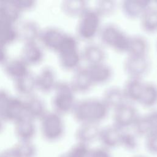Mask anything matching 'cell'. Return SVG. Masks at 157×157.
<instances>
[{
  "label": "cell",
  "mask_w": 157,
  "mask_h": 157,
  "mask_svg": "<svg viewBox=\"0 0 157 157\" xmlns=\"http://www.w3.org/2000/svg\"><path fill=\"white\" fill-rule=\"evenodd\" d=\"M109 111L101 98H87L77 101L72 113L79 124H99L107 117Z\"/></svg>",
  "instance_id": "cell-1"
},
{
  "label": "cell",
  "mask_w": 157,
  "mask_h": 157,
  "mask_svg": "<svg viewBox=\"0 0 157 157\" xmlns=\"http://www.w3.org/2000/svg\"><path fill=\"white\" fill-rule=\"evenodd\" d=\"M98 36L103 45L118 53H126L130 36L117 25L108 23L102 26Z\"/></svg>",
  "instance_id": "cell-2"
},
{
  "label": "cell",
  "mask_w": 157,
  "mask_h": 157,
  "mask_svg": "<svg viewBox=\"0 0 157 157\" xmlns=\"http://www.w3.org/2000/svg\"><path fill=\"white\" fill-rule=\"evenodd\" d=\"M78 18L76 33L78 39L89 42L99 35L102 18L94 8L88 7Z\"/></svg>",
  "instance_id": "cell-3"
},
{
  "label": "cell",
  "mask_w": 157,
  "mask_h": 157,
  "mask_svg": "<svg viewBox=\"0 0 157 157\" xmlns=\"http://www.w3.org/2000/svg\"><path fill=\"white\" fill-rule=\"evenodd\" d=\"M55 90V94L53 99V104L55 112L59 115L72 113L77 101L75 98V93L70 83H57Z\"/></svg>",
  "instance_id": "cell-4"
},
{
  "label": "cell",
  "mask_w": 157,
  "mask_h": 157,
  "mask_svg": "<svg viewBox=\"0 0 157 157\" xmlns=\"http://www.w3.org/2000/svg\"><path fill=\"white\" fill-rule=\"evenodd\" d=\"M41 131L47 140L55 142L59 140L65 131L64 123L61 115L56 112L45 114L42 120Z\"/></svg>",
  "instance_id": "cell-5"
},
{
  "label": "cell",
  "mask_w": 157,
  "mask_h": 157,
  "mask_svg": "<svg viewBox=\"0 0 157 157\" xmlns=\"http://www.w3.org/2000/svg\"><path fill=\"white\" fill-rule=\"evenodd\" d=\"M113 110V124L121 130H127L132 127L139 116L136 107L128 102H124Z\"/></svg>",
  "instance_id": "cell-6"
},
{
  "label": "cell",
  "mask_w": 157,
  "mask_h": 157,
  "mask_svg": "<svg viewBox=\"0 0 157 157\" xmlns=\"http://www.w3.org/2000/svg\"><path fill=\"white\" fill-rule=\"evenodd\" d=\"M150 67L147 57H133L128 56L123 63V69L129 78H140L148 72Z\"/></svg>",
  "instance_id": "cell-7"
},
{
  "label": "cell",
  "mask_w": 157,
  "mask_h": 157,
  "mask_svg": "<svg viewBox=\"0 0 157 157\" xmlns=\"http://www.w3.org/2000/svg\"><path fill=\"white\" fill-rule=\"evenodd\" d=\"M61 67L67 70L75 71L81 67L82 61L81 50L78 45H71L62 48L58 52Z\"/></svg>",
  "instance_id": "cell-8"
},
{
  "label": "cell",
  "mask_w": 157,
  "mask_h": 157,
  "mask_svg": "<svg viewBox=\"0 0 157 157\" xmlns=\"http://www.w3.org/2000/svg\"><path fill=\"white\" fill-rule=\"evenodd\" d=\"M123 131L113 124L101 128L98 140L102 147L109 150L120 147Z\"/></svg>",
  "instance_id": "cell-9"
},
{
  "label": "cell",
  "mask_w": 157,
  "mask_h": 157,
  "mask_svg": "<svg viewBox=\"0 0 157 157\" xmlns=\"http://www.w3.org/2000/svg\"><path fill=\"white\" fill-rule=\"evenodd\" d=\"M86 67L94 85L106 83L112 77L113 70L105 62L88 65Z\"/></svg>",
  "instance_id": "cell-10"
},
{
  "label": "cell",
  "mask_w": 157,
  "mask_h": 157,
  "mask_svg": "<svg viewBox=\"0 0 157 157\" xmlns=\"http://www.w3.org/2000/svg\"><path fill=\"white\" fill-rule=\"evenodd\" d=\"M82 61L86 66L105 62L106 53L102 45L96 43H88L81 50Z\"/></svg>",
  "instance_id": "cell-11"
},
{
  "label": "cell",
  "mask_w": 157,
  "mask_h": 157,
  "mask_svg": "<svg viewBox=\"0 0 157 157\" xmlns=\"http://www.w3.org/2000/svg\"><path fill=\"white\" fill-rule=\"evenodd\" d=\"M75 93H85L94 86L88 75L86 66H81L74 72L69 83Z\"/></svg>",
  "instance_id": "cell-12"
},
{
  "label": "cell",
  "mask_w": 157,
  "mask_h": 157,
  "mask_svg": "<svg viewBox=\"0 0 157 157\" xmlns=\"http://www.w3.org/2000/svg\"><path fill=\"white\" fill-rule=\"evenodd\" d=\"M150 1L145 0H124L121 3L123 14L129 19L140 18L150 6Z\"/></svg>",
  "instance_id": "cell-13"
},
{
  "label": "cell",
  "mask_w": 157,
  "mask_h": 157,
  "mask_svg": "<svg viewBox=\"0 0 157 157\" xmlns=\"http://www.w3.org/2000/svg\"><path fill=\"white\" fill-rule=\"evenodd\" d=\"M145 82L140 78H128L122 88L125 99L130 103L139 102Z\"/></svg>",
  "instance_id": "cell-14"
},
{
  "label": "cell",
  "mask_w": 157,
  "mask_h": 157,
  "mask_svg": "<svg viewBox=\"0 0 157 157\" xmlns=\"http://www.w3.org/2000/svg\"><path fill=\"white\" fill-rule=\"evenodd\" d=\"M100 130L101 128L97 124H80L75 131L77 142L89 145L96 140H98Z\"/></svg>",
  "instance_id": "cell-15"
},
{
  "label": "cell",
  "mask_w": 157,
  "mask_h": 157,
  "mask_svg": "<svg viewBox=\"0 0 157 157\" xmlns=\"http://www.w3.org/2000/svg\"><path fill=\"white\" fill-rule=\"evenodd\" d=\"M149 44L147 39L142 35L130 36L126 53L133 57H147Z\"/></svg>",
  "instance_id": "cell-16"
},
{
  "label": "cell",
  "mask_w": 157,
  "mask_h": 157,
  "mask_svg": "<svg viewBox=\"0 0 157 157\" xmlns=\"http://www.w3.org/2000/svg\"><path fill=\"white\" fill-rule=\"evenodd\" d=\"M101 99L109 110H114L127 102L122 88L117 86H112L105 90Z\"/></svg>",
  "instance_id": "cell-17"
},
{
  "label": "cell",
  "mask_w": 157,
  "mask_h": 157,
  "mask_svg": "<svg viewBox=\"0 0 157 157\" xmlns=\"http://www.w3.org/2000/svg\"><path fill=\"white\" fill-rule=\"evenodd\" d=\"M15 132L20 141H31L36 132L32 118L23 116L17 120Z\"/></svg>",
  "instance_id": "cell-18"
},
{
  "label": "cell",
  "mask_w": 157,
  "mask_h": 157,
  "mask_svg": "<svg viewBox=\"0 0 157 157\" xmlns=\"http://www.w3.org/2000/svg\"><path fill=\"white\" fill-rule=\"evenodd\" d=\"M142 29L148 34L157 33V9L150 6L139 18Z\"/></svg>",
  "instance_id": "cell-19"
},
{
  "label": "cell",
  "mask_w": 157,
  "mask_h": 157,
  "mask_svg": "<svg viewBox=\"0 0 157 157\" xmlns=\"http://www.w3.org/2000/svg\"><path fill=\"white\" fill-rule=\"evenodd\" d=\"M65 33L55 28L46 29L42 35V39L45 45L50 49L57 50Z\"/></svg>",
  "instance_id": "cell-20"
},
{
  "label": "cell",
  "mask_w": 157,
  "mask_h": 157,
  "mask_svg": "<svg viewBox=\"0 0 157 157\" xmlns=\"http://www.w3.org/2000/svg\"><path fill=\"white\" fill-rule=\"evenodd\" d=\"M139 103L147 108L152 107L157 104V85L155 83L145 82Z\"/></svg>",
  "instance_id": "cell-21"
},
{
  "label": "cell",
  "mask_w": 157,
  "mask_h": 157,
  "mask_svg": "<svg viewBox=\"0 0 157 157\" xmlns=\"http://www.w3.org/2000/svg\"><path fill=\"white\" fill-rule=\"evenodd\" d=\"M87 2L83 0L64 1L61 4L63 12L71 17H78L88 8Z\"/></svg>",
  "instance_id": "cell-22"
},
{
  "label": "cell",
  "mask_w": 157,
  "mask_h": 157,
  "mask_svg": "<svg viewBox=\"0 0 157 157\" xmlns=\"http://www.w3.org/2000/svg\"><path fill=\"white\" fill-rule=\"evenodd\" d=\"M37 83L43 91H48L55 89L57 82L54 71L50 68H45L42 73L39 75L37 79Z\"/></svg>",
  "instance_id": "cell-23"
},
{
  "label": "cell",
  "mask_w": 157,
  "mask_h": 157,
  "mask_svg": "<svg viewBox=\"0 0 157 157\" xmlns=\"http://www.w3.org/2000/svg\"><path fill=\"white\" fill-rule=\"evenodd\" d=\"M132 128L134 132L137 136L145 137L153 132L151 123L147 114L142 115H139Z\"/></svg>",
  "instance_id": "cell-24"
},
{
  "label": "cell",
  "mask_w": 157,
  "mask_h": 157,
  "mask_svg": "<svg viewBox=\"0 0 157 157\" xmlns=\"http://www.w3.org/2000/svg\"><path fill=\"white\" fill-rule=\"evenodd\" d=\"M18 157H36L37 148L31 141H20L13 147Z\"/></svg>",
  "instance_id": "cell-25"
},
{
  "label": "cell",
  "mask_w": 157,
  "mask_h": 157,
  "mask_svg": "<svg viewBox=\"0 0 157 157\" xmlns=\"http://www.w3.org/2000/svg\"><path fill=\"white\" fill-rule=\"evenodd\" d=\"M137 137L134 131L123 130L121 137L120 147L131 151L136 150L138 147Z\"/></svg>",
  "instance_id": "cell-26"
},
{
  "label": "cell",
  "mask_w": 157,
  "mask_h": 157,
  "mask_svg": "<svg viewBox=\"0 0 157 157\" xmlns=\"http://www.w3.org/2000/svg\"><path fill=\"white\" fill-rule=\"evenodd\" d=\"M117 8L116 2L112 0H101L97 2L94 8L101 18L112 15Z\"/></svg>",
  "instance_id": "cell-27"
},
{
  "label": "cell",
  "mask_w": 157,
  "mask_h": 157,
  "mask_svg": "<svg viewBox=\"0 0 157 157\" xmlns=\"http://www.w3.org/2000/svg\"><path fill=\"white\" fill-rule=\"evenodd\" d=\"M15 36V32L10 22L0 18V45L10 41Z\"/></svg>",
  "instance_id": "cell-28"
},
{
  "label": "cell",
  "mask_w": 157,
  "mask_h": 157,
  "mask_svg": "<svg viewBox=\"0 0 157 157\" xmlns=\"http://www.w3.org/2000/svg\"><path fill=\"white\" fill-rule=\"evenodd\" d=\"M24 58L29 62L36 63L40 59L42 53L40 48L35 44L29 42L24 48Z\"/></svg>",
  "instance_id": "cell-29"
},
{
  "label": "cell",
  "mask_w": 157,
  "mask_h": 157,
  "mask_svg": "<svg viewBox=\"0 0 157 157\" xmlns=\"http://www.w3.org/2000/svg\"><path fill=\"white\" fill-rule=\"evenodd\" d=\"M7 72L18 78L26 75V67L25 64L21 61L14 60L9 63L7 66Z\"/></svg>",
  "instance_id": "cell-30"
},
{
  "label": "cell",
  "mask_w": 157,
  "mask_h": 157,
  "mask_svg": "<svg viewBox=\"0 0 157 157\" xmlns=\"http://www.w3.org/2000/svg\"><path fill=\"white\" fill-rule=\"evenodd\" d=\"M91 148L85 144L77 142L67 151L69 157H88Z\"/></svg>",
  "instance_id": "cell-31"
},
{
  "label": "cell",
  "mask_w": 157,
  "mask_h": 157,
  "mask_svg": "<svg viewBox=\"0 0 157 157\" xmlns=\"http://www.w3.org/2000/svg\"><path fill=\"white\" fill-rule=\"evenodd\" d=\"M145 147L147 151L157 155V132H152L145 137Z\"/></svg>",
  "instance_id": "cell-32"
},
{
  "label": "cell",
  "mask_w": 157,
  "mask_h": 157,
  "mask_svg": "<svg viewBox=\"0 0 157 157\" xmlns=\"http://www.w3.org/2000/svg\"><path fill=\"white\" fill-rule=\"evenodd\" d=\"M18 89L23 93L30 92L34 85V80L27 74L19 78L18 80Z\"/></svg>",
  "instance_id": "cell-33"
},
{
  "label": "cell",
  "mask_w": 157,
  "mask_h": 157,
  "mask_svg": "<svg viewBox=\"0 0 157 157\" xmlns=\"http://www.w3.org/2000/svg\"><path fill=\"white\" fill-rule=\"evenodd\" d=\"M25 109L31 115H39L41 113L44 115L43 113L44 111V104L37 99H33L29 101L28 105L25 106Z\"/></svg>",
  "instance_id": "cell-34"
},
{
  "label": "cell",
  "mask_w": 157,
  "mask_h": 157,
  "mask_svg": "<svg viewBox=\"0 0 157 157\" xmlns=\"http://www.w3.org/2000/svg\"><path fill=\"white\" fill-rule=\"evenodd\" d=\"M88 157H111V155L109 150L101 146L91 149Z\"/></svg>",
  "instance_id": "cell-35"
},
{
  "label": "cell",
  "mask_w": 157,
  "mask_h": 157,
  "mask_svg": "<svg viewBox=\"0 0 157 157\" xmlns=\"http://www.w3.org/2000/svg\"><path fill=\"white\" fill-rule=\"evenodd\" d=\"M151 123L153 132H157V110L147 113Z\"/></svg>",
  "instance_id": "cell-36"
},
{
  "label": "cell",
  "mask_w": 157,
  "mask_h": 157,
  "mask_svg": "<svg viewBox=\"0 0 157 157\" xmlns=\"http://www.w3.org/2000/svg\"><path fill=\"white\" fill-rule=\"evenodd\" d=\"M0 157H18L13 147L4 150L0 153Z\"/></svg>",
  "instance_id": "cell-37"
},
{
  "label": "cell",
  "mask_w": 157,
  "mask_h": 157,
  "mask_svg": "<svg viewBox=\"0 0 157 157\" xmlns=\"http://www.w3.org/2000/svg\"><path fill=\"white\" fill-rule=\"evenodd\" d=\"M4 51L2 48V45H0V61L4 57Z\"/></svg>",
  "instance_id": "cell-38"
},
{
  "label": "cell",
  "mask_w": 157,
  "mask_h": 157,
  "mask_svg": "<svg viewBox=\"0 0 157 157\" xmlns=\"http://www.w3.org/2000/svg\"><path fill=\"white\" fill-rule=\"evenodd\" d=\"M2 118L3 117L0 115V132L3 128V121H2Z\"/></svg>",
  "instance_id": "cell-39"
},
{
  "label": "cell",
  "mask_w": 157,
  "mask_h": 157,
  "mask_svg": "<svg viewBox=\"0 0 157 157\" xmlns=\"http://www.w3.org/2000/svg\"><path fill=\"white\" fill-rule=\"evenodd\" d=\"M59 157H69V156L68 155V154L67 153V152H66L65 153H63V154L61 155Z\"/></svg>",
  "instance_id": "cell-40"
},
{
  "label": "cell",
  "mask_w": 157,
  "mask_h": 157,
  "mask_svg": "<svg viewBox=\"0 0 157 157\" xmlns=\"http://www.w3.org/2000/svg\"><path fill=\"white\" fill-rule=\"evenodd\" d=\"M134 157H147V156H144V155H136V156H134Z\"/></svg>",
  "instance_id": "cell-41"
},
{
  "label": "cell",
  "mask_w": 157,
  "mask_h": 157,
  "mask_svg": "<svg viewBox=\"0 0 157 157\" xmlns=\"http://www.w3.org/2000/svg\"><path fill=\"white\" fill-rule=\"evenodd\" d=\"M156 49H157V40H156Z\"/></svg>",
  "instance_id": "cell-42"
},
{
  "label": "cell",
  "mask_w": 157,
  "mask_h": 157,
  "mask_svg": "<svg viewBox=\"0 0 157 157\" xmlns=\"http://www.w3.org/2000/svg\"><path fill=\"white\" fill-rule=\"evenodd\" d=\"M156 4H157V1H156Z\"/></svg>",
  "instance_id": "cell-43"
}]
</instances>
